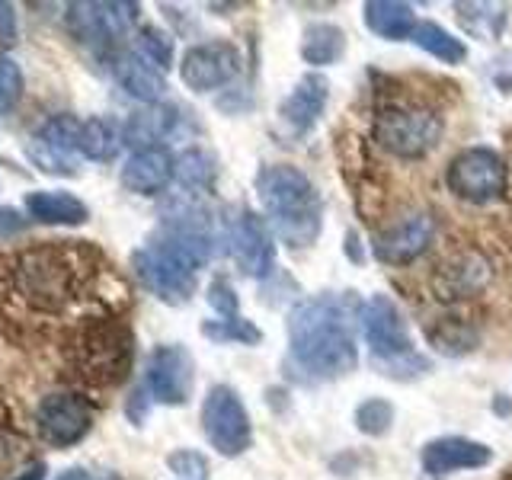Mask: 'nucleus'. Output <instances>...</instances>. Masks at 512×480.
I'll return each instance as SVG.
<instances>
[{"label": "nucleus", "mask_w": 512, "mask_h": 480, "mask_svg": "<svg viewBox=\"0 0 512 480\" xmlns=\"http://www.w3.org/2000/svg\"><path fill=\"white\" fill-rule=\"evenodd\" d=\"M109 266L100 253L74 240L36 244L0 256V314L26 330L80 327L112 317L103 282Z\"/></svg>", "instance_id": "nucleus-1"}, {"label": "nucleus", "mask_w": 512, "mask_h": 480, "mask_svg": "<svg viewBox=\"0 0 512 480\" xmlns=\"http://www.w3.org/2000/svg\"><path fill=\"white\" fill-rule=\"evenodd\" d=\"M362 304L349 295H317L288 314V356L308 381H333L359 365L356 327Z\"/></svg>", "instance_id": "nucleus-2"}, {"label": "nucleus", "mask_w": 512, "mask_h": 480, "mask_svg": "<svg viewBox=\"0 0 512 480\" xmlns=\"http://www.w3.org/2000/svg\"><path fill=\"white\" fill-rule=\"evenodd\" d=\"M256 196L266 212L269 228L282 244L304 250L320 237L324 224V205L314 183L298 167L269 164L256 173Z\"/></svg>", "instance_id": "nucleus-3"}, {"label": "nucleus", "mask_w": 512, "mask_h": 480, "mask_svg": "<svg viewBox=\"0 0 512 480\" xmlns=\"http://www.w3.org/2000/svg\"><path fill=\"white\" fill-rule=\"evenodd\" d=\"M64 356H68L74 375L87 381L90 388H116L132 368L135 336L116 314L96 317L71 330V343Z\"/></svg>", "instance_id": "nucleus-4"}, {"label": "nucleus", "mask_w": 512, "mask_h": 480, "mask_svg": "<svg viewBox=\"0 0 512 480\" xmlns=\"http://www.w3.org/2000/svg\"><path fill=\"white\" fill-rule=\"evenodd\" d=\"M359 327L365 333V346L372 352V362L381 368V375L388 378H413L423 375L429 362L416 356L407 320L400 308L384 295H375L362 304Z\"/></svg>", "instance_id": "nucleus-5"}, {"label": "nucleus", "mask_w": 512, "mask_h": 480, "mask_svg": "<svg viewBox=\"0 0 512 480\" xmlns=\"http://www.w3.org/2000/svg\"><path fill=\"white\" fill-rule=\"evenodd\" d=\"M442 116L426 106H391L375 122V138L397 157H426L442 138Z\"/></svg>", "instance_id": "nucleus-6"}, {"label": "nucleus", "mask_w": 512, "mask_h": 480, "mask_svg": "<svg viewBox=\"0 0 512 480\" xmlns=\"http://www.w3.org/2000/svg\"><path fill=\"white\" fill-rule=\"evenodd\" d=\"M202 432L224 458L244 455L253 442V423L231 384H215L202 400Z\"/></svg>", "instance_id": "nucleus-7"}, {"label": "nucleus", "mask_w": 512, "mask_h": 480, "mask_svg": "<svg viewBox=\"0 0 512 480\" xmlns=\"http://www.w3.org/2000/svg\"><path fill=\"white\" fill-rule=\"evenodd\" d=\"M445 183L464 202H493L506 192V160L493 148H468L448 164Z\"/></svg>", "instance_id": "nucleus-8"}, {"label": "nucleus", "mask_w": 512, "mask_h": 480, "mask_svg": "<svg viewBox=\"0 0 512 480\" xmlns=\"http://www.w3.org/2000/svg\"><path fill=\"white\" fill-rule=\"evenodd\" d=\"M132 269L138 282L164 304H189V298L196 295L199 272H192L186 263L176 260L173 253L154 244V240L132 253Z\"/></svg>", "instance_id": "nucleus-9"}, {"label": "nucleus", "mask_w": 512, "mask_h": 480, "mask_svg": "<svg viewBox=\"0 0 512 480\" xmlns=\"http://www.w3.org/2000/svg\"><path fill=\"white\" fill-rule=\"evenodd\" d=\"M36 429L52 448H71L93 429V404L74 391L45 394L36 407Z\"/></svg>", "instance_id": "nucleus-10"}, {"label": "nucleus", "mask_w": 512, "mask_h": 480, "mask_svg": "<svg viewBox=\"0 0 512 480\" xmlns=\"http://www.w3.org/2000/svg\"><path fill=\"white\" fill-rule=\"evenodd\" d=\"M192 356L176 343L157 346L144 365V391L164 407H180L192 394Z\"/></svg>", "instance_id": "nucleus-11"}, {"label": "nucleus", "mask_w": 512, "mask_h": 480, "mask_svg": "<svg viewBox=\"0 0 512 480\" xmlns=\"http://www.w3.org/2000/svg\"><path fill=\"white\" fill-rule=\"evenodd\" d=\"M228 250L237 269L250 279L269 276L272 263H276V244H272L269 224L256 212H250V208H240L228 221Z\"/></svg>", "instance_id": "nucleus-12"}, {"label": "nucleus", "mask_w": 512, "mask_h": 480, "mask_svg": "<svg viewBox=\"0 0 512 480\" xmlns=\"http://www.w3.org/2000/svg\"><path fill=\"white\" fill-rule=\"evenodd\" d=\"M240 74V52L231 42L192 45L180 61V77L192 93H212Z\"/></svg>", "instance_id": "nucleus-13"}, {"label": "nucleus", "mask_w": 512, "mask_h": 480, "mask_svg": "<svg viewBox=\"0 0 512 480\" xmlns=\"http://www.w3.org/2000/svg\"><path fill=\"white\" fill-rule=\"evenodd\" d=\"M138 13V4H71L64 20L77 42L106 45L122 39L138 23Z\"/></svg>", "instance_id": "nucleus-14"}, {"label": "nucleus", "mask_w": 512, "mask_h": 480, "mask_svg": "<svg viewBox=\"0 0 512 480\" xmlns=\"http://www.w3.org/2000/svg\"><path fill=\"white\" fill-rule=\"evenodd\" d=\"M432 234H436V221L426 212H413L404 221H397L394 228L381 231L375 237V256L381 263H391V266L413 263L416 256L429 250Z\"/></svg>", "instance_id": "nucleus-15"}, {"label": "nucleus", "mask_w": 512, "mask_h": 480, "mask_svg": "<svg viewBox=\"0 0 512 480\" xmlns=\"http://www.w3.org/2000/svg\"><path fill=\"white\" fill-rule=\"evenodd\" d=\"M423 468L426 474H452V471H474V468H487L493 461V448L477 442V439H464V436H442L423 445Z\"/></svg>", "instance_id": "nucleus-16"}, {"label": "nucleus", "mask_w": 512, "mask_h": 480, "mask_svg": "<svg viewBox=\"0 0 512 480\" xmlns=\"http://www.w3.org/2000/svg\"><path fill=\"white\" fill-rule=\"evenodd\" d=\"M327 96H330V84L324 74L308 71L298 84L292 87V93L285 96L282 106H279V119L288 132L304 135L311 132L317 125V119L324 116V106H327Z\"/></svg>", "instance_id": "nucleus-17"}, {"label": "nucleus", "mask_w": 512, "mask_h": 480, "mask_svg": "<svg viewBox=\"0 0 512 480\" xmlns=\"http://www.w3.org/2000/svg\"><path fill=\"white\" fill-rule=\"evenodd\" d=\"M173 154L160 144V148L132 151L119 170V183L135 192V196H160L173 180Z\"/></svg>", "instance_id": "nucleus-18"}, {"label": "nucleus", "mask_w": 512, "mask_h": 480, "mask_svg": "<svg viewBox=\"0 0 512 480\" xmlns=\"http://www.w3.org/2000/svg\"><path fill=\"white\" fill-rule=\"evenodd\" d=\"M112 74H116L119 87L144 106H157L167 93V77L148 58L138 52H119L112 58Z\"/></svg>", "instance_id": "nucleus-19"}, {"label": "nucleus", "mask_w": 512, "mask_h": 480, "mask_svg": "<svg viewBox=\"0 0 512 480\" xmlns=\"http://www.w3.org/2000/svg\"><path fill=\"white\" fill-rule=\"evenodd\" d=\"M180 122H183V112L170 103L144 106L128 116V122L122 125V138L125 144H132L135 151L160 148V141H167L180 132Z\"/></svg>", "instance_id": "nucleus-20"}, {"label": "nucleus", "mask_w": 512, "mask_h": 480, "mask_svg": "<svg viewBox=\"0 0 512 480\" xmlns=\"http://www.w3.org/2000/svg\"><path fill=\"white\" fill-rule=\"evenodd\" d=\"M487 279H490V266L474 253H461L452 263L439 266L432 285H436L439 298L455 301V298H471L474 292H480V288L487 285Z\"/></svg>", "instance_id": "nucleus-21"}, {"label": "nucleus", "mask_w": 512, "mask_h": 480, "mask_svg": "<svg viewBox=\"0 0 512 480\" xmlns=\"http://www.w3.org/2000/svg\"><path fill=\"white\" fill-rule=\"evenodd\" d=\"M26 215L42 224H61V228H77L90 218L84 199L71 196L64 189H36L26 196Z\"/></svg>", "instance_id": "nucleus-22"}, {"label": "nucleus", "mask_w": 512, "mask_h": 480, "mask_svg": "<svg viewBox=\"0 0 512 480\" xmlns=\"http://www.w3.org/2000/svg\"><path fill=\"white\" fill-rule=\"evenodd\" d=\"M362 20L365 26L375 32V36L388 39V42H404L413 39L416 32V13L410 4H400V0H368L362 7Z\"/></svg>", "instance_id": "nucleus-23"}, {"label": "nucleus", "mask_w": 512, "mask_h": 480, "mask_svg": "<svg viewBox=\"0 0 512 480\" xmlns=\"http://www.w3.org/2000/svg\"><path fill=\"white\" fill-rule=\"evenodd\" d=\"M80 122L71 112H58V116H48L36 135H32V151H45V154H55V157H74L77 154V144H80Z\"/></svg>", "instance_id": "nucleus-24"}, {"label": "nucleus", "mask_w": 512, "mask_h": 480, "mask_svg": "<svg viewBox=\"0 0 512 480\" xmlns=\"http://www.w3.org/2000/svg\"><path fill=\"white\" fill-rule=\"evenodd\" d=\"M346 52V36L340 26L333 23H314L304 29L301 39V58L311 64V68H327V64H336Z\"/></svg>", "instance_id": "nucleus-25"}, {"label": "nucleus", "mask_w": 512, "mask_h": 480, "mask_svg": "<svg viewBox=\"0 0 512 480\" xmlns=\"http://www.w3.org/2000/svg\"><path fill=\"white\" fill-rule=\"evenodd\" d=\"M125 144L122 138V128L112 122V119H87L84 128H80V144L77 151L84 154L87 160H96V164H106V160H112L119 154V148Z\"/></svg>", "instance_id": "nucleus-26"}, {"label": "nucleus", "mask_w": 512, "mask_h": 480, "mask_svg": "<svg viewBox=\"0 0 512 480\" xmlns=\"http://www.w3.org/2000/svg\"><path fill=\"white\" fill-rule=\"evenodd\" d=\"M215 176H218V167H215V157L202 151V148H186L183 154H176L173 160V180L180 183L189 196L192 192H205L215 186Z\"/></svg>", "instance_id": "nucleus-27"}, {"label": "nucleus", "mask_w": 512, "mask_h": 480, "mask_svg": "<svg viewBox=\"0 0 512 480\" xmlns=\"http://www.w3.org/2000/svg\"><path fill=\"white\" fill-rule=\"evenodd\" d=\"M413 42L429 52L432 58H439L442 64H461L468 58V48L458 36H452L448 29H442L439 23H420L413 32Z\"/></svg>", "instance_id": "nucleus-28"}, {"label": "nucleus", "mask_w": 512, "mask_h": 480, "mask_svg": "<svg viewBox=\"0 0 512 480\" xmlns=\"http://www.w3.org/2000/svg\"><path fill=\"white\" fill-rule=\"evenodd\" d=\"M429 343L436 346L445 356H461V352H471L477 343V330H471L464 320L458 317H445L436 327H429Z\"/></svg>", "instance_id": "nucleus-29"}, {"label": "nucleus", "mask_w": 512, "mask_h": 480, "mask_svg": "<svg viewBox=\"0 0 512 480\" xmlns=\"http://www.w3.org/2000/svg\"><path fill=\"white\" fill-rule=\"evenodd\" d=\"M202 336L215 343H240V346H256L263 340V333L256 330L244 317H221V320H205Z\"/></svg>", "instance_id": "nucleus-30"}, {"label": "nucleus", "mask_w": 512, "mask_h": 480, "mask_svg": "<svg viewBox=\"0 0 512 480\" xmlns=\"http://www.w3.org/2000/svg\"><path fill=\"white\" fill-rule=\"evenodd\" d=\"M135 45H138V55L148 58L154 68L167 71L173 64V39H170V32H164L160 26H141L135 32Z\"/></svg>", "instance_id": "nucleus-31"}, {"label": "nucleus", "mask_w": 512, "mask_h": 480, "mask_svg": "<svg viewBox=\"0 0 512 480\" xmlns=\"http://www.w3.org/2000/svg\"><path fill=\"white\" fill-rule=\"evenodd\" d=\"M356 426L365 436H384V432H391L394 426V407L388 404L384 397H368L359 404L356 410Z\"/></svg>", "instance_id": "nucleus-32"}, {"label": "nucleus", "mask_w": 512, "mask_h": 480, "mask_svg": "<svg viewBox=\"0 0 512 480\" xmlns=\"http://www.w3.org/2000/svg\"><path fill=\"white\" fill-rule=\"evenodd\" d=\"M23 100V71L10 55H0V116H10V112L20 106Z\"/></svg>", "instance_id": "nucleus-33"}, {"label": "nucleus", "mask_w": 512, "mask_h": 480, "mask_svg": "<svg viewBox=\"0 0 512 480\" xmlns=\"http://www.w3.org/2000/svg\"><path fill=\"white\" fill-rule=\"evenodd\" d=\"M167 468L176 480H208V461L192 448H176L167 458Z\"/></svg>", "instance_id": "nucleus-34"}, {"label": "nucleus", "mask_w": 512, "mask_h": 480, "mask_svg": "<svg viewBox=\"0 0 512 480\" xmlns=\"http://www.w3.org/2000/svg\"><path fill=\"white\" fill-rule=\"evenodd\" d=\"M26 442L20 436H13V432L0 429V474H16L29 461L26 458Z\"/></svg>", "instance_id": "nucleus-35"}, {"label": "nucleus", "mask_w": 512, "mask_h": 480, "mask_svg": "<svg viewBox=\"0 0 512 480\" xmlns=\"http://www.w3.org/2000/svg\"><path fill=\"white\" fill-rule=\"evenodd\" d=\"M208 304L221 314V317H237V292L224 276H215L208 285Z\"/></svg>", "instance_id": "nucleus-36"}, {"label": "nucleus", "mask_w": 512, "mask_h": 480, "mask_svg": "<svg viewBox=\"0 0 512 480\" xmlns=\"http://www.w3.org/2000/svg\"><path fill=\"white\" fill-rule=\"evenodd\" d=\"M26 228V215L23 212H16V208H0V240H7V237H16Z\"/></svg>", "instance_id": "nucleus-37"}, {"label": "nucleus", "mask_w": 512, "mask_h": 480, "mask_svg": "<svg viewBox=\"0 0 512 480\" xmlns=\"http://www.w3.org/2000/svg\"><path fill=\"white\" fill-rule=\"evenodd\" d=\"M16 39V13L10 4H0V42H13Z\"/></svg>", "instance_id": "nucleus-38"}, {"label": "nucleus", "mask_w": 512, "mask_h": 480, "mask_svg": "<svg viewBox=\"0 0 512 480\" xmlns=\"http://www.w3.org/2000/svg\"><path fill=\"white\" fill-rule=\"evenodd\" d=\"M42 477H45V461L36 458V461H26L10 480H42Z\"/></svg>", "instance_id": "nucleus-39"}, {"label": "nucleus", "mask_w": 512, "mask_h": 480, "mask_svg": "<svg viewBox=\"0 0 512 480\" xmlns=\"http://www.w3.org/2000/svg\"><path fill=\"white\" fill-rule=\"evenodd\" d=\"M58 480H90V474H87V471H80V468H71V471L58 474Z\"/></svg>", "instance_id": "nucleus-40"}]
</instances>
